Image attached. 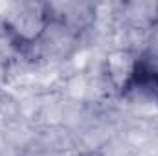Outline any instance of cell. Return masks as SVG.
<instances>
[{"instance_id": "6da1fadb", "label": "cell", "mask_w": 158, "mask_h": 156, "mask_svg": "<svg viewBox=\"0 0 158 156\" xmlns=\"http://www.w3.org/2000/svg\"><path fill=\"white\" fill-rule=\"evenodd\" d=\"M50 26V9L42 4H17L4 18V28L17 46L28 48L40 40Z\"/></svg>"}, {"instance_id": "7a4b0ae2", "label": "cell", "mask_w": 158, "mask_h": 156, "mask_svg": "<svg viewBox=\"0 0 158 156\" xmlns=\"http://www.w3.org/2000/svg\"><path fill=\"white\" fill-rule=\"evenodd\" d=\"M131 90H140L158 96V55L153 51L142 53L134 61Z\"/></svg>"}, {"instance_id": "3957f363", "label": "cell", "mask_w": 158, "mask_h": 156, "mask_svg": "<svg viewBox=\"0 0 158 156\" xmlns=\"http://www.w3.org/2000/svg\"><path fill=\"white\" fill-rule=\"evenodd\" d=\"M134 61H136V57L131 55L129 51H119L116 55H112L109 59V63H107L109 79L114 84V88H118L119 92L131 90V81H132V72H134Z\"/></svg>"}]
</instances>
